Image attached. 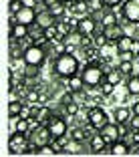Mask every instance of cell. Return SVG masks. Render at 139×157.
I'll list each match as a JSON object with an SVG mask.
<instances>
[{
    "mask_svg": "<svg viewBox=\"0 0 139 157\" xmlns=\"http://www.w3.org/2000/svg\"><path fill=\"white\" fill-rule=\"evenodd\" d=\"M12 16H14L16 22L26 24V26L37 24V8H33V6H22V8H20L16 14H12Z\"/></svg>",
    "mask_w": 139,
    "mask_h": 157,
    "instance_id": "cell-8",
    "label": "cell"
},
{
    "mask_svg": "<svg viewBox=\"0 0 139 157\" xmlns=\"http://www.w3.org/2000/svg\"><path fill=\"white\" fill-rule=\"evenodd\" d=\"M30 123H33V121L26 119V117H16V119H14V131L28 133V131H30Z\"/></svg>",
    "mask_w": 139,
    "mask_h": 157,
    "instance_id": "cell-25",
    "label": "cell"
},
{
    "mask_svg": "<svg viewBox=\"0 0 139 157\" xmlns=\"http://www.w3.org/2000/svg\"><path fill=\"white\" fill-rule=\"evenodd\" d=\"M71 139H75V141H81V143H83L85 139H87V131H85L83 127H75V129L71 131Z\"/></svg>",
    "mask_w": 139,
    "mask_h": 157,
    "instance_id": "cell-33",
    "label": "cell"
},
{
    "mask_svg": "<svg viewBox=\"0 0 139 157\" xmlns=\"http://www.w3.org/2000/svg\"><path fill=\"white\" fill-rule=\"evenodd\" d=\"M83 36H85V34H81L79 30H71V33L63 38L65 44H67V51L73 52L75 48H81V44H83Z\"/></svg>",
    "mask_w": 139,
    "mask_h": 157,
    "instance_id": "cell-14",
    "label": "cell"
},
{
    "mask_svg": "<svg viewBox=\"0 0 139 157\" xmlns=\"http://www.w3.org/2000/svg\"><path fill=\"white\" fill-rule=\"evenodd\" d=\"M8 149H10V153H14V155L28 153V149H30V139H28V133L12 131V135L8 137Z\"/></svg>",
    "mask_w": 139,
    "mask_h": 157,
    "instance_id": "cell-3",
    "label": "cell"
},
{
    "mask_svg": "<svg viewBox=\"0 0 139 157\" xmlns=\"http://www.w3.org/2000/svg\"><path fill=\"white\" fill-rule=\"evenodd\" d=\"M38 71H41V67L26 65V69H24V77H26V78H34V77L38 75Z\"/></svg>",
    "mask_w": 139,
    "mask_h": 157,
    "instance_id": "cell-34",
    "label": "cell"
},
{
    "mask_svg": "<svg viewBox=\"0 0 139 157\" xmlns=\"http://www.w3.org/2000/svg\"><path fill=\"white\" fill-rule=\"evenodd\" d=\"M63 109H65V115L67 117H77V115H79V111H81V103L71 101V103H67V105H63Z\"/></svg>",
    "mask_w": 139,
    "mask_h": 157,
    "instance_id": "cell-27",
    "label": "cell"
},
{
    "mask_svg": "<svg viewBox=\"0 0 139 157\" xmlns=\"http://www.w3.org/2000/svg\"><path fill=\"white\" fill-rule=\"evenodd\" d=\"M93 42H95V46H97V48H103V46L109 44V40H107L105 33H103V26H101V30H97V33L93 34Z\"/></svg>",
    "mask_w": 139,
    "mask_h": 157,
    "instance_id": "cell-30",
    "label": "cell"
},
{
    "mask_svg": "<svg viewBox=\"0 0 139 157\" xmlns=\"http://www.w3.org/2000/svg\"><path fill=\"white\" fill-rule=\"evenodd\" d=\"M99 133L103 135V139H105L107 143H115V141H119L121 139V135H119V125L115 123V121H109V123L105 125V127H103L101 131H99Z\"/></svg>",
    "mask_w": 139,
    "mask_h": 157,
    "instance_id": "cell-11",
    "label": "cell"
},
{
    "mask_svg": "<svg viewBox=\"0 0 139 157\" xmlns=\"http://www.w3.org/2000/svg\"><path fill=\"white\" fill-rule=\"evenodd\" d=\"M48 10L52 12V16H55V18H63V16L67 14V10H69V6H67L65 0H55V2L48 6Z\"/></svg>",
    "mask_w": 139,
    "mask_h": 157,
    "instance_id": "cell-20",
    "label": "cell"
},
{
    "mask_svg": "<svg viewBox=\"0 0 139 157\" xmlns=\"http://www.w3.org/2000/svg\"><path fill=\"white\" fill-rule=\"evenodd\" d=\"M99 91H101V95H103V97H111V95H113V91H115V85H113V83H109V81H103V83L99 85Z\"/></svg>",
    "mask_w": 139,
    "mask_h": 157,
    "instance_id": "cell-32",
    "label": "cell"
},
{
    "mask_svg": "<svg viewBox=\"0 0 139 157\" xmlns=\"http://www.w3.org/2000/svg\"><path fill=\"white\" fill-rule=\"evenodd\" d=\"M81 75L85 78V87H99L105 81V71H103L99 60H89L87 65L83 67Z\"/></svg>",
    "mask_w": 139,
    "mask_h": 157,
    "instance_id": "cell-2",
    "label": "cell"
},
{
    "mask_svg": "<svg viewBox=\"0 0 139 157\" xmlns=\"http://www.w3.org/2000/svg\"><path fill=\"white\" fill-rule=\"evenodd\" d=\"M65 87H67V91H73V93L85 89V78H83V75L77 73V75H73V77H69V78H67V83H65Z\"/></svg>",
    "mask_w": 139,
    "mask_h": 157,
    "instance_id": "cell-18",
    "label": "cell"
},
{
    "mask_svg": "<svg viewBox=\"0 0 139 157\" xmlns=\"http://www.w3.org/2000/svg\"><path fill=\"white\" fill-rule=\"evenodd\" d=\"M135 38L131 36V34H123V36L119 38V40L115 42V48L117 52H123V51H131V44H133Z\"/></svg>",
    "mask_w": 139,
    "mask_h": 157,
    "instance_id": "cell-22",
    "label": "cell"
},
{
    "mask_svg": "<svg viewBox=\"0 0 139 157\" xmlns=\"http://www.w3.org/2000/svg\"><path fill=\"white\" fill-rule=\"evenodd\" d=\"M111 155H129V145L125 143V139L111 143Z\"/></svg>",
    "mask_w": 139,
    "mask_h": 157,
    "instance_id": "cell-23",
    "label": "cell"
},
{
    "mask_svg": "<svg viewBox=\"0 0 139 157\" xmlns=\"http://www.w3.org/2000/svg\"><path fill=\"white\" fill-rule=\"evenodd\" d=\"M52 73H55L56 77H60V78H65V81H67L69 77L81 73L79 59H77L71 51H67V52H63V55L55 56V60H52Z\"/></svg>",
    "mask_w": 139,
    "mask_h": 157,
    "instance_id": "cell-1",
    "label": "cell"
},
{
    "mask_svg": "<svg viewBox=\"0 0 139 157\" xmlns=\"http://www.w3.org/2000/svg\"><path fill=\"white\" fill-rule=\"evenodd\" d=\"M46 56H48V51L44 46L38 44H30L24 48V60L26 65H34V67H42L46 63Z\"/></svg>",
    "mask_w": 139,
    "mask_h": 157,
    "instance_id": "cell-4",
    "label": "cell"
},
{
    "mask_svg": "<svg viewBox=\"0 0 139 157\" xmlns=\"http://www.w3.org/2000/svg\"><path fill=\"white\" fill-rule=\"evenodd\" d=\"M103 33H105V36H107V40L109 42H113L115 44L117 40H119L123 34H125V30H123V24H111V26H103Z\"/></svg>",
    "mask_w": 139,
    "mask_h": 157,
    "instance_id": "cell-13",
    "label": "cell"
},
{
    "mask_svg": "<svg viewBox=\"0 0 139 157\" xmlns=\"http://www.w3.org/2000/svg\"><path fill=\"white\" fill-rule=\"evenodd\" d=\"M48 131H51V135H52V139H56V137H63V135H67L69 133V123L65 121V117H59V115H55L51 121H48Z\"/></svg>",
    "mask_w": 139,
    "mask_h": 157,
    "instance_id": "cell-7",
    "label": "cell"
},
{
    "mask_svg": "<svg viewBox=\"0 0 139 157\" xmlns=\"http://www.w3.org/2000/svg\"><path fill=\"white\" fill-rule=\"evenodd\" d=\"M71 10V14H77V16H85V14L91 12V6H89L87 0H77L75 4H67Z\"/></svg>",
    "mask_w": 139,
    "mask_h": 157,
    "instance_id": "cell-19",
    "label": "cell"
},
{
    "mask_svg": "<svg viewBox=\"0 0 139 157\" xmlns=\"http://www.w3.org/2000/svg\"><path fill=\"white\" fill-rule=\"evenodd\" d=\"M99 22L93 18L91 14H85V16H79V22H77V30L81 34H95L97 33Z\"/></svg>",
    "mask_w": 139,
    "mask_h": 157,
    "instance_id": "cell-10",
    "label": "cell"
},
{
    "mask_svg": "<svg viewBox=\"0 0 139 157\" xmlns=\"http://www.w3.org/2000/svg\"><path fill=\"white\" fill-rule=\"evenodd\" d=\"M24 103H26V101H22V99H12V101L8 103V115H10V119L20 117V113H22V109H24Z\"/></svg>",
    "mask_w": 139,
    "mask_h": 157,
    "instance_id": "cell-21",
    "label": "cell"
},
{
    "mask_svg": "<svg viewBox=\"0 0 139 157\" xmlns=\"http://www.w3.org/2000/svg\"><path fill=\"white\" fill-rule=\"evenodd\" d=\"M131 115H133V111H131L129 107H115L113 109V121L115 123H129V119H131Z\"/></svg>",
    "mask_w": 139,
    "mask_h": 157,
    "instance_id": "cell-17",
    "label": "cell"
},
{
    "mask_svg": "<svg viewBox=\"0 0 139 157\" xmlns=\"http://www.w3.org/2000/svg\"><path fill=\"white\" fill-rule=\"evenodd\" d=\"M56 20H59V18H55V16H52V12H51L48 8L37 12V24H38L41 28H48L51 24H56Z\"/></svg>",
    "mask_w": 139,
    "mask_h": 157,
    "instance_id": "cell-15",
    "label": "cell"
},
{
    "mask_svg": "<svg viewBox=\"0 0 139 157\" xmlns=\"http://www.w3.org/2000/svg\"><path fill=\"white\" fill-rule=\"evenodd\" d=\"M28 34H30V26H26V24H20V22H14L12 26H10V42L14 40H20V38H26Z\"/></svg>",
    "mask_w": 139,
    "mask_h": 157,
    "instance_id": "cell-12",
    "label": "cell"
},
{
    "mask_svg": "<svg viewBox=\"0 0 139 157\" xmlns=\"http://www.w3.org/2000/svg\"><path fill=\"white\" fill-rule=\"evenodd\" d=\"M44 36L48 38V40H63V36H60V30L56 24H51L48 28H44Z\"/></svg>",
    "mask_w": 139,
    "mask_h": 157,
    "instance_id": "cell-29",
    "label": "cell"
},
{
    "mask_svg": "<svg viewBox=\"0 0 139 157\" xmlns=\"http://www.w3.org/2000/svg\"><path fill=\"white\" fill-rule=\"evenodd\" d=\"M123 77H125V75H123V73H121V71L115 67V69H111L109 73L105 75V81H109V83H113V85L117 87V85H119L121 81H123Z\"/></svg>",
    "mask_w": 139,
    "mask_h": 157,
    "instance_id": "cell-26",
    "label": "cell"
},
{
    "mask_svg": "<svg viewBox=\"0 0 139 157\" xmlns=\"http://www.w3.org/2000/svg\"><path fill=\"white\" fill-rule=\"evenodd\" d=\"M99 4L105 6V8H113V6H121L123 0H99Z\"/></svg>",
    "mask_w": 139,
    "mask_h": 157,
    "instance_id": "cell-36",
    "label": "cell"
},
{
    "mask_svg": "<svg viewBox=\"0 0 139 157\" xmlns=\"http://www.w3.org/2000/svg\"><path fill=\"white\" fill-rule=\"evenodd\" d=\"M67 4H75V2H77V0H65Z\"/></svg>",
    "mask_w": 139,
    "mask_h": 157,
    "instance_id": "cell-40",
    "label": "cell"
},
{
    "mask_svg": "<svg viewBox=\"0 0 139 157\" xmlns=\"http://www.w3.org/2000/svg\"><path fill=\"white\" fill-rule=\"evenodd\" d=\"M28 139H30L33 145L42 147V145H48L52 141V135H51V131H48L46 125H34L33 129L28 131Z\"/></svg>",
    "mask_w": 139,
    "mask_h": 157,
    "instance_id": "cell-6",
    "label": "cell"
},
{
    "mask_svg": "<svg viewBox=\"0 0 139 157\" xmlns=\"http://www.w3.org/2000/svg\"><path fill=\"white\" fill-rule=\"evenodd\" d=\"M123 16L129 20V24H139V0L123 2Z\"/></svg>",
    "mask_w": 139,
    "mask_h": 157,
    "instance_id": "cell-9",
    "label": "cell"
},
{
    "mask_svg": "<svg viewBox=\"0 0 139 157\" xmlns=\"http://www.w3.org/2000/svg\"><path fill=\"white\" fill-rule=\"evenodd\" d=\"M117 22H119V18H117V14L111 10V12L103 14V18H101V22H99V24H101V26H111V24H117Z\"/></svg>",
    "mask_w": 139,
    "mask_h": 157,
    "instance_id": "cell-31",
    "label": "cell"
},
{
    "mask_svg": "<svg viewBox=\"0 0 139 157\" xmlns=\"http://www.w3.org/2000/svg\"><path fill=\"white\" fill-rule=\"evenodd\" d=\"M24 6V2L22 0H10V4H8V10H10V14H16L20 8Z\"/></svg>",
    "mask_w": 139,
    "mask_h": 157,
    "instance_id": "cell-35",
    "label": "cell"
},
{
    "mask_svg": "<svg viewBox=\"0 0 139 157\" xmlns=\"http://www.w3.org/2000/svg\"><path fill=\"white\" fill-rule=\"evenodd\" d=\"M105 147H107V141L103 139V135L99 133V131L89 139V149H91V153H99V155H101Z\"/></svg>",
    "mask_w": 139,
    "mask_h": 157,
    "instance_id": "cell-16",
    "label": "cell"
},
{
    "mask_svg": "<svg viewBox=\"0 0 139 157\" xmlns=\"http://www.w3.org/2000/svg\"><path fill=\"white\" fill-rule=\"evenodd\" d=\"M117 69L125 75V77H131V75H133V71H135V65H133V60H119Z\"/></svg>",
    "mask_w": 139,
    "mask_h": 157,
    "instance_id": "cell-28",
    "label": "cell"
},
{
    "mask_svg": "<svg viewBox=\"0 0 139 157\" xmlns=\"http://www.w3.org/2000/svg\"><path fill=\"white\" fill-rule=\"evenodd\" d=\"M87 123H89L91 129L101 131L103 127L109 123V115L103 111L101 107H89V111H87Z\"/></svg>",
    "mask_w": 139,
    "mask_h": 157,
    "instance_id": "cell-5",
    "label": "cell"
},
{
    "mask_svg": "<svg viewBox=\"0 0 139 157\" xmlns=\"http://www.w3.org/2000/svg\"><path fill=\"white\" fill-rule=\"evenodd\" d=\"M127 93L131 97H139V75H131L127 78Z\"/></svg>",
    "mask_w": 139,
    "mask_h": 157,
    "instance_id": "cell-24",
    "label": "cell"
},
{
    "mask_svg": "<svg viewBox=\"0 0 139 157\" xmlns=\"http://www.w3.org/2000/svg\"><path fill=\"white\" fill-rule=\"evenodd\" d=\"M129 127L131 129H139V115H133L129 119Z\"/></svg>",
    "mask_w": 139,
    "mask_h": 157,
    "instance_id": "cell-37",
    "label": "cell"
},
{
    "mask_svg": "<svg viewBox=\"0 0 139 157\" xmlns=\"http://www.w3.org/2000/svg\"><path fill=\"white\" fill-rule=\"evenodd\" d=\"M131 111H133V115H139V101H135L131 105Z\"/></svg>",
    "mask_w": 139,
    "mask_h": 157,
    "instance_id": "cell-38",
    "label": "cell"
},
{
    "mask_svg": "<svg viewBox=\"0 0 139 157\" xmlns=\"http://www.w3.org/2000/svg\"><path fill=\"white\" fill-rule=\"evenodd\" d=\"M22 2H24V6H33V8L38 4V0H22Z\"/></svg>",
    "mask_w": 139,
    "mask_h": 157,
    "instance_id": "cell-39",
    "label": "cell"
}]
</instances>
